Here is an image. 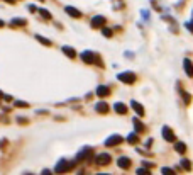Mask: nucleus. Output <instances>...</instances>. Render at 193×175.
I'll return each instance as SVG.
<instances>
[{
	"label": "nucleus",
	"mask_w": 193,
	"mask_h": 175,
	"mask_svg": "<svg viewBox=\"0 0 193 175\" xmlns=\"http://www.w3.org/2000/svg\"><path fill=\"white\" fill-rule=\"evenodd\" d=\"M122 141H124V138H122V136L113 134V136H110V138H107L105 146H117V145H120Z\"/></svg>",
	"instance_id": "423d86ee"
},
{
	"label": "nucleus",
	"mask_w": 193,
	"mask_h": 175,
	"mask_svg": "<svg viewBox=\"0 0 193 175\" xmlns=\"http://www.w3.org/2000/svg\"><path fill=\"white\" fill-rule=\"evenodd\" d=\"M80 56H81V60H83L85 63H97V65H100V66H102L100 56H97L95 53H91V51H83Z\"/></svg>",
	"instance_id": "f03ea898"
},
{
	"label": "nucleus",
	"mask_w": 193,
	"mask_h": 175,
	"mask_svg": "<svg viewBox=\"0 0 193 175\" xmlns=\"http://www.w3.org/2000/svg\"><path fill=\"white\" fill-rule=\"evenodd\" d=\"M41 175H53V173H51L49 170H46V168H44V170H43V173H41Z\"/></svg>",
	"instance_id": "7c9ffc66"
},
{
	"label": "nucleus",
	"mask_w": 193,
	"mask_h": 175,
	"mask_svg": "<svg viewBox=\"0 0 193 175\" xmlns=\"http://www.w3.org/2000/svg\"><path fill=\"white\" fill-rule=\"evenodd\" d=\"M181 167L185 168L186 172H190V170H191V163H190L188 160H183V161H181Z\"/></svg>",
	"instance_id": "b1692460"
},
{
	"label": "nucleus",
	"mask_w": 193,
	"mask_h": 175,
	"mask_svg": "<svg viewBox=\"0 0 193 175\" xmlns=\"http://www.w3.org/2000/svg\"><path fill=\"white\" fill-rule=\"evenodd\" d=\"M75 163H76V161H68V160H65V158H63V160H59L58 163H56V173H66V172H69L71 170V168H75Z\"/></svg>",
	"instance_id": "f257e3e1"
},
{
	"label": "nucleus",
	"mask_w": 193,
	"mask_h": 175,
	"mask_svg": "<svg viewBox=\"0 0 193 175\" xmlns=\"http://www.w3.org/2000/svg\"><path fill=\"white\" fill-rule=\"evenodd\" d=\"M127 141L131 143V145H137V143H139V136L135 134V133H132V134L127 136Z\"/></svg>",
	"instance_id": "a211bd4d"
},
{
	"label": "nucleus",
	"mask_w": 193,
	"mask_h": 175,
	"mask_svg": "<svg viewBox=\"0 0 193 175\" xmlns=\"http://www.w3.org/2000/svg\"><path fill=\"white\" fill-rule=\"evenodd\" d=\"M17 122H19V124H27L29 121H27L26 117H17Z\"/></svg>",
	"instance_id": "c85d7f7f"
},
{
	"label": "nucleus",
	"mask_w": 193,
	"mask_h": 175,
	"mask_svg": "<svg viewBox=\"0 0 193 175\" xmlns=\"http://www.w3.org/2000/svg\"><path fill=\"white\" fill-rule=\"evenodd\" d=\"M36 39L39 41V43L46 44V46H51V41H49V39H46V37H43V36H36Z\"/></svg>",
	"instance_id": "4be33fe9"
},
{
	"label": "nucleus",
	"mask_w": 193,
	"mask_h": 175,
	"mask_svg": "<svg viewBox=\"0 0 193 175\" xmlns=\"http://www.w3.org/2000/svg\"><path fill=\"white\" fill-rule=\"evenodd\" d=\"M163 138L166 139V141H169V143H175L176 141L175 133L171 131V128H168V126H164V128H163Z\"/></svg>",
	"instance_id": "39448f33"
},
{
	"label": "nucleus",
	"mask_w": 193,
	"mask_h": 175,
	"mask_svg": "<svg viewBox=\"0 0 193 175\" xmlns=\"http://www.w3.org/2000/svg\"><path fill=\"white\" fill-rule=\"evenodd\" d=\"M117 78H119L120 82H124V84H134L135 80H137V77H135L132 72H122L117 75Z\"/></svg>",
	"instance_id": "7ed1b4c3"
},
{
	"label": "nucleus",
	"mask_w": 193,
	"mask_h": 175,
	"mask_svg": "<svg viewBox=\"0 0 193 175\" xmlns=\"http://www.w3.org/2000/svg\"><path fill=\"white\" fill-rule=\"evenodd\" d=\"M183 99H185V104H190V100H191V95H190V94H183Z\"/></svg>",
	"instance_id": "cd10ccee"
},
{
	"label": "nucleus",
	"mask_w": 193,
	"mask_h": 175,
	"mask_svg": "<svg viewBox=\"0 0 193 175\" xmlns=\"http://www.w3.org/2000/svg\"><path fill=\"white\" fill-rule=\"evenodd\" d=\"M185 72H186V75H188V77H193V66H191V60H188V58L185 60Z\"/></svg>",
	"instance_id": "4468645a"
},
{
	"label": "nucleus",
	"mask_w": 193,
	"mask_h": 175,
	"mask_svg": "<svg viewBox=\"0 0 193 175\" xmlns=\"http://www.w3.org/2000/svg\"><path fill=\"white\" fill-rule=\"evenodd\" d=\"M175 150L178 151V153H186V146H185V143H176L175 145Z\"/></svg>",
	"instance_id": "6ab92c4d"
},
{
	"label": "nucleus",
	"mask_w": 193,
	"mask_h": 175,
	"mask_svg": "<svg viewBox=\"0 0 193 175\" xmlns=\"http://www.w3.org/2000/svg\"><path fill=\"white\" fill-rule=\"evenodd\" d=\"M110 161H112V157H110L109 153H100V155H97V158H95V163L100 165V167H103V165H109Z\"/></svg>",
	"instance_id": "20e7f679"
},
{
	"label": "nucleus",
	"mask_w": 193,
	"mask_h": 175,
	"mask_svg": "<svg viewBox=\"0 0 193 175\" xmlns=\"http://www.w3.org/2000/svg\"><path fill=\"white\" fill-rule=\"evenodd\" d=\"M113 111H115L117 114H127V106L122 102H115L113 104Z\"/></svg>",
	"instance_id": "9d476101"
},
{
	"label": "nucleus",
	"mask_w": 193,
	"mask_h": 175,
	"mask_svg": "<svg viewBox=\"0 0 193 175\" xmlns=\"http://www.w3.org/2000/svg\"><path fill=\"white\" fill-rule=\"evenodd\" d=\"M132 109H134L139 116H144V107H142L139 102H135V100H132Z\"/></svg>",
	"instance_id": "2eb2a0df"
},
{
	"label": "nucleus",
	"mask_w": 193,
	"mask_h": 175,
	"mask_svg": "<svg viewBox=\"0 0 193 175\" xmlns=\"http://www.w3.org/2000/svg\"><path fill=\"white\" fill-rule=\"evenodd\" d=\"M66 14H68V15H71V17H75V19H80L81 15H83L80 10H76L75 7H66Z\"/></svg>",
	"instance_id": "ddd939ff"
},
{
	"label": "nucleus",
	"mask_w": 193,
	"mask_h": 175,
	"mask_svg": "<svg viewBox=\"0 0 193 175\" xmlns=\"http://www.w3.org/2000/svg\"><path fill=\"white\" fill-rule=\"evenodd\" d=\"M117 165H119L120 168H124V170H127V168H131V165H132V161L129 160L127 157H120L119 160H117Z\"/></svg>",
	"instance_id": "1a4fd4ad"
},
{
	"label": "nucleus",
	"mask_w": 193,
	"mask_h": 175,
	"mask_svg": "<svg viewBox=\"0 0 193 175\" xmlns=\"http://www.w3.org/2000/svg\"><path fill=\"white\" fill-rule=\"evenodd\" d=\"M137 175H151V172L147 170L146 167H142V168H137V172H135Z\"/></svg>",
	"instance_id": "5701e85b"
},
{
	"label": "nucleus",
	"mask_w": 193,
	"mask_h": 175,
	"mask_svg": "<svg viewBox=\"0 0 193 175\" xmlns=\"http://www.w3.org/2000/svg\"><path fill=\"white\" fill-rule=\"evenodd\" d=\"M0 27H4V21H0Z\"/></svg>",
	"instance_id": "c9c22d12"
},
{
	"label": "nucleus",
	"mask_w": 193,
	"mask_h": 175,
	"mask_svg": "<svg viewBox=\"0 0 193 175\" xmlns=\"http://www.w3.org/2000/svg\"><path fill=\"white\" fill-rule=\"evenodd\" d=\"M102 33H103V36H105V37H112L113 31H112V29H109V27H103V31H102Z\"/></svg>",
	"instance_id": "a878e982"
},
{
	"label": "nucleus",
	"mask_w": 193,
	"mask_h": 175,
	"mask_svg": "<svg viewBox=\"0 0 193 175\" xmlns=\"http://www.w3.org/2000/svg\"><path fill=\"white\" fill-rule=\"evenodd\" d=\"M4 95H5L4 92H0V99H4Z\"/></svg>",
	"instance_id": "f704fd0d"
},
{
	"label": "nucleus",
	"mask_w": 193,
	"mask_h": 175,
	"mask_svg": "<svg viewBox=\"0 0 193 175\" xmlns=\"http://www.w3.org/2000/svg\"><path fill=\"white\" fill-rule=\"evenodd\" d=\"M103 26H105V17H103V15H95V17L91 19V27H93V29L103 27Z\"/></svg>",
	"instance_id": "0eeeda50"
},
{
	"label": "nucleus",
	"mask_w": 193,
	"mask_h": 175,
	"mask_svg": "<svg viewBox=\"0 0 193 175\" xmlns=\"http://www.w3.org/2000/svg\"><path fill=\"white\" fill-rule=\"evenodd\" d=\"M39 14L43 15V17H46V19H51V14H49V12H47L46 9H43V7L39 9Z\"/></svg>",
	"instance_id": "393cba45"
},
{
	"label": "nucleus",
	"mask_w": 193,
	"mask_h": 175,
	"mask_svg": "<svg viewBox=\"0 0 193 175\" xmlns=\"http://www.w3.org/2000/svg\"><path fill=\"white\" fill-rule=\"evenodd\" d=\"M161 173L163 175H176V172L173 170V168H169V167H164L163 170H161Z\"/></svg>",
	"instance_id": "aec40b11"
},
{
	"label": "nucleus",
	"mask_w": 193,
	"mask_h": 175,
	"mask_svg": "<svg viewBox=\"0 0 193 175\" xmlns=\"http://www.w3.org/2000/svg\"><path fill=\"white\" fill-rule=\"evenodd\" d=\"M12 26H26L24 19H12Z\"/></svg>",
	"instance_id": "412c9836"
},
{
	"label": "nucleus",
	"mask_w": 193,
	"mask_h": 175,
	"mask_svg": "<svg viewBox=\"0 0 193 175\" xmlns=\"http://www.w3.org/2000/svg\"><path fill=\"white\" fill-rule=\"evenodd\" d=\"M91 151H93V150H91L90 146H87V148H83V150H81V151H80V153L76 155V161H81V160H85V158H90Z\"/></svg>",
	"instance_id": "6e6552de"
},
{
	"label": "nucleus",
	"mask_w": 193,
	"mask_h": 175,
	"mask_svg": "<svg viewBox=\"0 0 193 175\" xmlns=\"http://www.w3.org/2000/svg\"><path fill=\"white\" fill-rule=\"evenodd\" d=\"M63 53H65L68 58H75V56H76L75 49H73V48H69V46H65V48H63Z\"/></svg>",
	"instance_id": "dca6fc26"
},
{
	"label": "nucleus",
	"mask_w": 193,
	"mask_h": 175,
	"mask_svg": "<svg viewBox=\"0 0 193 175\" xmlns=\"http://www.w3.org/2000/svg\"><path fill=\"white\" fill-rule=\"evenodd\" d=\"M95 109H97V112H100V114H107L110 111V107H109L107 102H98L97 106H95Z\"/></svg>",
	"instance_id": "f8f14e48"
},
{
	"label": "nucleus",
	"mask_w": 193,
	"mask_h": 175,
	"mask_svg": "<svg viewBox=\"0 0 193 175\" xmlns=\"http://www.w3.org/2000/svg\"><path fill=\"white\" fill-rule=\"evenodd\" d=\"M98 175H110V173H98Z\"/></svg>",
	"instance_id": "e433bc0d"
},
{
	"label": "nucleus",
	"mask_w": 193,
	"mask_h": 175,
	"mask_svg": "<svg viewBox=\"0 0 193 175\" xmlns=\"http://www.w3.org/2000/svg\"><path fill=\"white\" fill-rule=\"evenodd\" d=\"M142 165H144V167H146V168H151V167H154V163H149V161H144V163H142Z\"/></svg>",
	"instance_id": "c756f323"
},
{
	"label": "nucleus",
	"mask_w": 193,
	"mask_h": 175,
	"mask_svg": "<svg viewBox=\"0 0 193 175\" xmlns=\"http://www.w3.org/2000/svg\"><path fill=\"white\" fill-rule=\"evenodd\" d=\"M5 145H7V141H5V139H4V141H0V148H4Z\"/></svg>",
	"instance_id": "473e14b6"
},
{
	"label": "nucleus",
	"mask_w": 193,
	"mask_h": 175,
	"mask_svg": "<svg viewBox=\"0 0 193 175\" xmlns=\"http://www.w3.org/2000/svg\"><path fill=\"white\" fill-rule=\"evenodd\" d=\"M134 126H135V131H137V133H142V131H146V126H144V124H142L141 121L137 119V117H135V119H134Z\"/></svg>",
	"instance_id": "f3484780"
},
{
	"label": "nucleus",
	"mask_w": 193,
	"mask_h": 175,
	"mask_svg": "<svg viewBox=\"0 0 193 175\" xmlns=\"http://www.w3.org/2000/svg\"><path fill=\"white\" fill-rule=\"evenodd\" d=\"M15 106L17 107H29V104L24 102V100H19V102H15Z\"/></svg>",
	"instance_id": "bb28decb"
},
{
	"label": "nucleus",
	"mask_w": 193,
	"mask_h": 175,
	"mask_svg": "<svg viewBox=\"0 0 193 175\" xmlns=\"http://www.w3.org/2000/svg\"><path fill=\"white\" fill-rule=\"evenodd\" d=\"M4 2H7V4H14L15 0H4Z\"/></svg>",
	"instance_id": "72a5a7b5"
},
{
	"label": "nucleus",
	"mask_w": 193,
	"mask_h": 175,
	"mask_svg": "<svg viewBox=\"0 0 193 175\" xmlns=\"http://www.w3.org/2000/svg\"><path fill=\"white\" fill-rule=\"evenodd\" d=\"M29 10H31V12H34V10H36V5L31 4V5H29Z\"/></svg>",
	"instance_id": "2f4dec72"
},
{
	"label": "nucleus",
	"mask_w": 193,
	"mask_h": 175,
	"mask_svg": "<svg viewBox=\"0 0 193 175\" xmlns=\"http://www.w3.org/2000/svg\"><path fill=\"white\" fill-rule=\"evenodd\" d=\"M95 92H97V95H98V97H107V95L110 94V88L105 87V85H98Z\"/></svg>",
	"instance_id": "9b49d317"
}]
</instances>
